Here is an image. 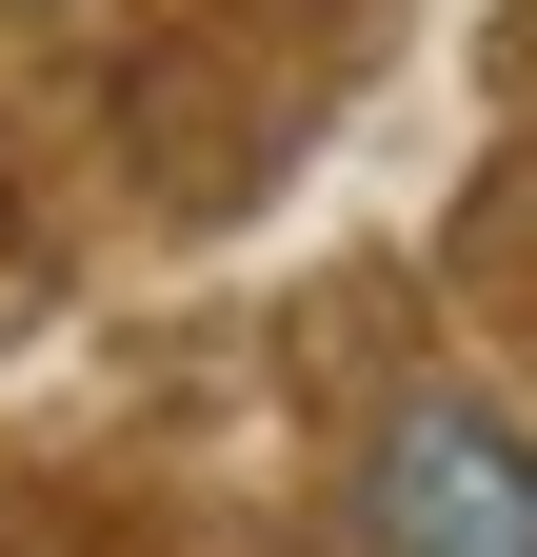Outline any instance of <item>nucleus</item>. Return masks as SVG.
Wrapping results in <instances>:
<instances>
[{
    "instance_id": "f257e3e1",
    "label": "nucleus",
    "mask_w": 537,
    "mask_h": 557,
    "mask_svg": "<svg viewBox=\"0 0 537 557\" xmlns=\"http://www.w3.org/2000/svg\"><path fill=\"white\" fill-rule=\"evenodd\" d=\"M359 557H537V438L498 398H398L359 438Z\"/></svg>"
}]
</instances>
